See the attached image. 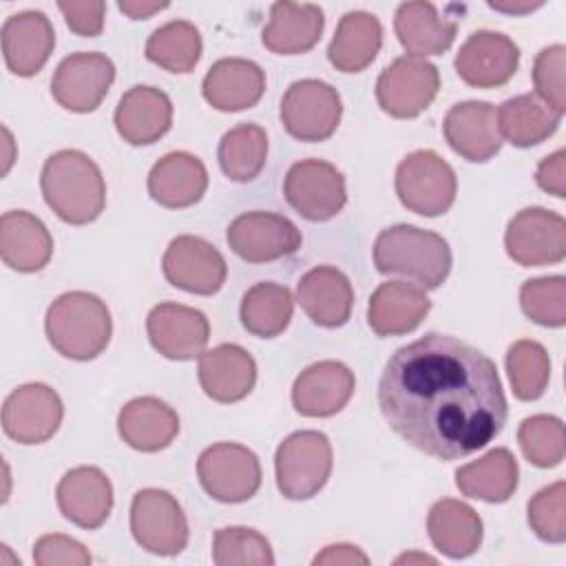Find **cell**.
<instances>
[{
    "label": "cell",
    "mask_w": 566,
    "mask_h": 566,
    "mask_svg": "<svg viewBox=\"0 0 566 566\" xmlns=\"http://www.w3.org/2000/svg\"><path fill=\"white\" fill-rule=\"evenodd\" d=\"M387 424L438 460L484 449L506 422V396L495 363L464 340L424 334L387 360L378 382Z\"/></svg>",
    "instance_id": "6da1fadb"
},
{
    "label": "cell",
    "mask_w": 566,
    "mask_h": 566,
    "mask_svg": "<svg viewBox=\"0 0 566 566\" xmlns=\"http://www.w3.org/2000/svg\"><path fill=\"white\" fill-rule=\"evenodd\" d=\"M40 188L46 206L71 226L95 221L106 206V184L99 166L82 150H57L42 168Z\"/></svg>",
    "instance_id": "7a4b0ae2"
},
{
    "label": "cell",
    "mask_w": 566,
    "mask_h": 566,
    "mask_svg": "<svg viewBox=\"0 0 566 566\" xmlns=\"http://www.w3.org/2000/svg\"><path fill=\"white\" fill-rule=\"evenodd\" d=\"M451 261L449 243L416 226L385 228L374 241V265L380 274L409 276L424 290H436L447 281Z\"/></svg>",
    "instance_id": "3957f363"
},
{
    "label": "cell",
    "mask_w": 566,
    "mask_h": 566,
    "mask_svg": "<svg viewBox=\"0 0 566 566\" xmlns=\"http://www.w3.org/2000/svg\"><path fill=\"white\" fill-rule=\"evenodd\" d=\"M44 329L51 347L71 360L97 358L113 334L106 303L91 292H64L46 310Z\"/></svg>",
    "instance_id": "277c9868"
},
{
    "label": "cell",
    "mask_w": 566,
    "mask_h": 566,
    "mask_svg": "<svg viewBox=\"0 0 566 566\" xmlns=\"http://www.w3.org/2000/svg\"><path fill=\"white\" fill-rule=\"evenodd\" d=\"M332 444L321 431H294L276 449V486L287 500H310L329 480Z\"/></svg>",
    "instance_id": "5b68a950"
},
{
    "label": "cell",
    "mask_w": 566,
    "mask_h": 566,
    "mask_svg": "<svg viewBox=\"0 0 566 566\" xmlns=\"http://www.w3.org/2000/svg\"><path fill=\"white\" fill-rule=\"evenodd\" d=\"M455 192L453 168L433 150H413L396 168V195L416 214H444L453 206Z\"/></svg>",
    "instance_id": "8992f818"
},
{
    "label": "cell",
    "mask_w": 566,
    "mask_h": 566,
    "mask_svg": "<svg viewBox=\"0 0 566 566\" xmlns=\"http://www.w3.org/2000/svg\"><path fill=\"white\" fill-rule=\"evenodd\" d=\"M343 115L338 91L323 80H296L281 99V122L298 142L329 139Z\"/></svg>",
    "instance_id": "52a82bcc"
},
{
    "label": "cell",
    "mask_w": 566,
    "mask_h": 566,
    "mask_svg": "<svg viewBox=\"0 0 566 566\" xmlns=\"http://www.w3.org/2000/svg\"><path fill=\"white\" fill-rule=\"evenodd\" d=\"M130 533L148 553L172 557L188 544V520L175 495L164 489H142L130 504Z\"/></svg>",
    "instance_id": "ba28073f"
},
{
    "label": "cell",
    "mask_w": 566,
    "mask_h": 566,
    "mask_svg": "<svg viewBox=\"0 0 566 566\" xmlns=\"http://www.w3.org/2000/svg\"><path fill=\"white\" fill-rule=\"evenodd\" d=\"M197 475L203 491L226 504L250 500L261 486V464L254 451L237 442H217L201 451Z\"/></svg>",
    "instance_id": "9c48e42d"
},
{
    "label": "cell",
    "mask_w": 566,
    "mask_h": 566,
    "mask_svg": "<svg viewBox=\"0 0 566 566\" xmlns=\"http://www.w3.org/2000/svg\"><path fill=\"white\" fill-rule=\"evenodd\" d=\"M440 73L424 57L400 55L396 57L376 82L378 106L398 119L420 115L438 95Z\"/></svg>",
    "instance_id": "30bf717a"
},
{
    "label": "cell",
    "mask_w": 566,
    "mask_h": 566,
    "mask_svg": "<svg viewBox=\"0 0 566 566\" xmlns=\"http://www.w3.org/2000/svg\"><path fill=\"white\" fill-rule=\"evenodd\" d=\"M283 195L307 221H329L347 203L343 172L323 159L296 161L285 175Z\"/></svg>",
    "instance_id": "8fae6325"
},
{
    "label": "cell",
    "mask_w": 566,
    "mask_h": 566,
    "mask_svg": "<svg viewBox=\"0 0 566 566\" xmlns=\"http://www.w3.org/2000/svg\"><path fill=\"white\" fill-rule=\"evenodd\" d=\"M504 245L506 254L524 268L559 263L566 256V221L539 206L524 208L509 221Z\"/></svg>",
    "instance_id": "7c38bea8"
},
{
    "label": "cell",
    "mask_w": 566,
    "mask_h": 566,
    "mask_svg": "<svg viewBox=\"0 0 566 566\" xmlns=\"http://www.w3.org/2000/svg\"><path fill=\"white\" fill-rule=\"evenodd\" d=\"M230 250L248 263H268L294 254L301 248V230L276 212H243L226 232Z\"/></svg>",
    "instance_id": "4fadbf2b"
},
{
    "label": "cell",
    "mask_w": 566,
    "mask_h": 566,
    "mask_svg": "<svg viewBox=\"0 0 566 566\" xmlns=\"http://www.w3.org/2000/svg\"><path fill=\"white\" fill-rule=\"evenodd\" d=\"M161 270L170 285L201 296L217 294L228 276L221 252L210 241L195 234H181L168 243Z\"/></svg>",
    "instance_id": "5bb4252c"
},
{
    "label": "cell",
    "mask_w": 566,
    "mask_h": 566,
    "mask_svg": "<svg viewBox=\"0 0 566 566\" xmlns=\"http://www.w3.org/2000/svg\"><path fill=\"white\" fill-rule=\"evenodd\" d=\"M64 407L55 389L44 382H27L13 389L2 405V429L20 444H42L62 424Z\"/></svg>",
    "instance_id": "9a60e30c"
},
{
    "label": "cell",
    "mask_w": 566,
    "mask_h": 566,
    "mask_svg": "<svg viewBox=\"0 0 566 566\" xmlns=\"http://www.w3.org/2000/svg\"><path fill=\"white\" fill-rule=\"evenodd\" d=\"M115 64L104 53L80 51L64 57L51 80L53 99L71 113H91L108 95Z\"/></svg>",
    "instance_id": "2e32d148"
},
{
    "label": "cell",
    "mask_w": 566,
    "mask_h": 566,
    "mask_svg": "<svg viewBox=\"0 0 566 566\" xmlns=\"http://www.w3.org/2000/svg\"><path fill=\"white\" fill-rule=\"evenodd\" d=\"M520 64L517 44L500 31L471 33L455 55L458 75L473 88H497L506 84Z\"/></svg>",
    "instance_id": "e0dca14e"
},
{
    "label": "cell",
    "mask_w": 566,
    "mask_h": 566,
    "mask_svg": "<svg viewBox=\"0 0 566 566\" xmlns=\"http://www.w3.org/2000/svg\"><path fill=\"white\" fill-rule=\"evenodd\" d=\"M146 332L150 345L170 360H192L203 354L210 325L203 312L181 303H159L148 312Z\"/></svg>",
    "instance_id": "ac0fdd59"
},
{
    "label": "cell",
    "mask_w": 566,
    "mask_h": 566,
    "mask_svg": "<svg viewBox=\"0 0 566 566\" xmlns=\"http://www.w3.org/2000/svg\"><path fill=\"white\" fill-rule=\"evenodd\" d=\"M356 389L354 371L338 360L305 367L292 385V405L301 416L329 418L338 413Z\"/></svg>",
    "instance_id": "d6986e66"
},
{
    "label": "cell",
    "mask_w": 566,
    "mask_h": 566,
    "mask_svg": "<svg viewBox=\"0 0 566 566\" xmlns=\"http://www.w3.org/2000/svg\"><path fill=\"white\" fill-rule=\"evenodd\" d=\"M447 144L467 161L482 164L502 148L495 106L489 102H460L451 106L442 122Z\"/></svg>",
    "instance_id": "ffe728a7"
},
{
    "label": "cell",
    "mask_w": 566,
    "mask_h": 566,
    "mask_svg": "<svg viewBox=\"0 0 566 566\" xmlns=\"http://www.w3.org/2000/svg\"><path fill=\"white\" fill-rule=\"evenodd\" d=\"M2 53L9 71L20 77L35 75L53 53L55 31L46 13L27 9L2 24Z\"/></svg>",
    "instance_id": "44dd1931"
},
{
    "label": "cell",
    "mask_w": 566,
    "mask_h": 566,
    "mask_svg": "<svg viewBox=\"0 0 566 566\" xmlns=\"http://www.w3.org/2000/svg\"><path fill=\"white\" fill-rule=\"evenodd\" d=\"M62 515L80 528L102 526L113 509V484L97 467H75L62 475L55 489Z\"/></svg>",
    "instance_id": "7402d4cb"
},
{
    "label": "cell",
    "mask_w": 566,
    "mask_h": 566,
    "mask_svg": "<svg viewBox=\"0 0 566 566\" xmlns=\"http://www.w3.org/2000/svg\"><path fill=\"white\" fill-rule=\"evenodd\" d=\"M113 119L124 142L133 146H148L170 130L172 102L164 91L137 84L122 95Z\"/></svg>",
    "instance_id": "603a6c76"
},
{
    "label": "cell",
    "mask_w": 566,
    "mask_h": 566,
    "mask_svg": "<svg viewBox=\"0 0 566 566\" xmlns=\"http://www.w3.org/2000/svg\"><path fill=\"white\" fill-rule=\"evenodd\" d=\"M203 99L223 113L252 108L265 93L263 69L243 57H223L214 62L201 84Z\"/></svg>",
    "instance_id": "cb8c5ba5"
},
{
    "label": "cell",
    "mask_w": 566,
    "mask_h": 566,
    "mask_svg": "<svg viewBox=\"0 0 566 566\" xmlns=\"http://www.w3.org/2000/svg\"><path fill=\"white\" fill-rule=\"evenodd\" d=\"M197 374L208 398L237 402L254 389L256 363L241 345L221 343L199 356Z\"/></svg>",
    "instance_id": "d4e9b609"
},
{
    "label": "cell",
    "mask_w": 566,
    "mask_h": 566,
    "mask_svg": "<svg viewBox=\"0 0 566 566\" xmlns=\"http://www.w3.org/2000/svg\"><path fill=\"white\" fill-rule=\"evenodd\" d=\"M296 301L312 323L332 329L349 321L354 287L338 268L318 265L301 276L296 285Z\"/></svg>",
    "instance_id": "484cf974"
},
{
    "label": "cell",
    "mask_w": 566,
    "mask_h": 566,
    "mask_svg": "<svg viewBox=\"0 0 566 566\" xmlns=\"http://www.w3.org/2000/svg\"><path fill=\"white\" fill-rule=\"evenodd\" d=\"M431 310L424 287L407 281L380 283L367 307V323L378 336H400L413 332Z\"/></svg>",
    "instance_id": "4316f807"
},
{
    "label": "cell",
    "mask_w": 566,
    "mask_h": 566,
    "mask_svg": "<svg viewBox=\"0 0 566 566\" xmlns=\"http://www.w3.org/2000/svg\"><path fill=\"white\" fill-rule=\"evenodd\" d=\"M119 438L135 451L155 453L166 449L179 433L177 411L155 396L128 400L117 416Z\"/></svg>",
    "instance_id": "83f0119b"
},
{
    "label": "cell",
    "mask_w": 566,
    "mask_h": 566,
    "mask_svg": "<svg viewBox=\"0 0 566 566\" xmlns=\"http://www.w3.org/2000/svg\"><path fill=\"white\" fill-rule=\"evenodd\" d=\"M208 188L203 161L186 150L164 155L148 172V195L164 208L195 206Z\"/></svg>",
    "instance_id": "f1b7e54d"
},
{
    "label": "cell",
    "mask_w": 566,
    "mask_h": 566,
    "mask_svg": "<svg viewBox=\"0 0 566 566\" xmlns=\"http://www.w3.org/2000/svg\"><path fill=\"white\" fill-rule=\"evenodd\" d=\"M53 254V239L46 226L27 210H9L0 219V256L15 272H38Z\"/></svg>",
    "instance_id": "f546056e"
},
{
    "label": "cell",
    "mask_w": 566,
    "mask_h": 566,
    "mask_svg": "<svg viewBox=\"0 0 566 566\" xmlns=\"http://www.w3.org/2000/svg\"><path fill=\"white\" fill-rule=\"evenodd\" d=\"M325 15L316 4L274 2L270 7V22L261 33L265 49L279 55H298L310 51L323 33Z\"/></svg>",
    "instance_id": "4dcf8cb0"
},
{
    "label": "cell",
    "mask_w": 566,
    "mask_h": 566,
    "mask_svg": "<svg viewBox=\"0 0 566 566\" xmlns=\"http://www.w3.org/2000/svg\"><path fill=\"white\" fill-rule=\"evenodd\" d=\"M394 31L409 55H442L455 40L458 22L440 18L431 2H402L394 15Z\"/></svg>",
    "instance_id": "1f68e13d"
},
{
    "label": "cell",
    "mask_w": 566,
    "mask_h": 566,
    "mask_svg": "<svg viewBox=\"0 0 566 566\" xmlns=\"http://www.w3.org/2000/svg\"><path fill=\"white\" fill-rule=\"evenodd\" d=\"M431 544L451 559L471 557L482 544V520L464 502L444 497L438 500L427 515Z\"/></svg>",
    "instance_id": "d6a6232c"
},
{
    "label": "cell",
    "mask_w": 566,
    "mask_h": 566,
    "mask_svg": "<svg viewBox=\"0 0 566 566\" xmlns=\"http://www.w3.org/2000/svg\"><path fill=\"white\" fill-rule=\"evenodd\" d=\"M380 44V20L369 11H347L327 46V57L336 71L360 73L376 60Z\"/></svg>",
    "instance_id": "836d02e7"
},
{
    "label": "cell",
    "mask_w": 566,
    "mask_h": 566,
    "mask_svg": "<svg viewBox=\"0 0 566 566\" xmlns=\"http://www.w3.org/2000/svg\"><path fill=\"white\" fill-rule=\"evenodd\" d=\"M517 460L506 447L491 449L482 458L455 471V486L462 495L491 504L506 502L517 489Z\"/></svg>",
    "instance_id": "e575fe53"
},
{
    "label": "cell",
    "mask_w": 566,
    "mask_h": 566,
    "mask_svg": "<svg viewBox=\"0 0 566 566\" xmlns=\"http://www.w3.org/2000/svg\"><path fill=\"white\" fill-rule=\"evenodd\" d=\"M495 117L500 137L517 148H531L542 144L557 130L562 122V115L544 104L535 93L515 95L502 102L495 111Z\"/></svg>",
    "instance_id": "d590c367"
},
{
    "label": "cell",
    "mask_w": 566,
    "mask_h": 566,
    "mask_svg": "<svg viewBox=\"0 0 566 566\" xmlns=\"http://www.w3.org/2000/svg\"><path fill=\"white\" fill-rule=\"evenodd\" d=\"M292 310L294 298L285 285L261 281L243 294L239 316L241 325L250 334L259 338H274L290 325Z\"/></svg>",
    "instance_id": "8d00e7d4"
},
{
    "label": "cell",
    "mask_w": 566,
    "mask_h": 566,
    "mask_svg": "<svg viewBox=\"0 0 566 566\" xmlns=\"http://www.w3.org/2000/svg\"><path fill=\"white\" fill-rule=\"evenodd\" d=\"M217 159L230 181L248 184L259 177L268 159V135L256 124H237L223 133Z\"/></svg>",
    "instance_id": "74e56055"
},
{
    "label": "cell",
    "mask_w": 566,
    "mask_h": 566,
    "mask_svg": "<svg viewBox=\"0 0 566 566\" xmlns=\"http://www.w3.org/2000/svg\"><path fill=\"white\" fill-rule=\"evenodd\" d=\"M201 49L199 29L188 20L166 22L146 40V57L170 73H190L201 57Z\"/></svg>",
    "instance_id": "f35d334b"
},
{
    "label": "cell",
    "mask_w": 566,
    "mask_h": 566,
    "mask_svg": "<svg viewBox=\"0 0 566 566\" xmlns=\"http://www.w3.org/2000/svg\"><path fill=\"white\" fill-rule=\"evenodd\" d=\"M511 389L520 400H537L551 380V358L537 340H515L506 352Z\"/></svg>",
    "instance_id": "ab89813d"
},
{
    "label": "cell",
    "mask_w": 566,
    "mask_h": 566,
    "mask_svg": "<svg viewBox=\"0 0 566 566\" xmlns=\"http://www.w3.org/2000/svg\"><path fill=\"white\" fill-rule=\"evenodd\" d=\"M517 442L531 464L539 469L557 467L566 453L564 422L548 413L524 418L517 429Z\"/></svg>",
    "instance_id": "60d3db41"
},
{
    "label": "cell",
    "mask_w": 566,
    "mask_h": 566,
    "mask_svg": "<svg viewBox=\"0 0 566 566\" xmlns=\"http://www.w3.org/2000/svg\"><path fill=\"white\" fill-rule=\"evenodd\" d=\"M212 562L217 566H272L274 553L259 531L226 526L212 537Z\"/></svg>",
    "instance_id": "b9f144b4"
},
{
    "label": "cell",
    "mask_w": 566,
    "mask_h": 566,
    "mask_svg": "<svg viewBox=\"0 0 566 566\" xmlns=\"http://www.w3.org/2000/svg\"><path fill=\"white\" fill-rule=\"evenodd\" d=\"M520 305L533 323L544 327H562L566 323V279L555 274L522 283Z\"/></svg>",
    "instance_id": "7bdbcfd3"
},
{
    "label": "cell",
    "mask_w": 566,
    "mask_h": 566,
    "mask_svg": "<svg viewBox=\"0 0 566 566\" xmlns=\"http://www.w3.org/2000/svg\"><path fill=\"white\" fill-rule=\"evenodd\" d=\"M528 526L548 544L566 539V484L562 480L539 489L528 500Z\"/></svg>",
    "instance_id": "ee69618b"
},
{
    "label": "cell",
    "mask_w": 566,
    "mask_h": 566,
    "mask_svg": "<svg viewBox=\"0 0 566 566\" xmlns=\"http://www.w3.org/2000/svg\"><path fill=\"white\" fill-rule=\"evenodd\" d=\"M564 66H566V46L564 44H551V46L542 49L533 62V84L537 91L535 95L559 115H564V111H566Z\"/></svg>",
    "instance_id": "f6af8a7d"
},
{
    "label": "cell",
    "mask_w": 566,
    "mask_h": 566,
    "mask_svg": "<svg viewBox=\"0 0 566 566\" xmlns=\"http://www.w3.org/2000/svg\"><path fill=\"white\" fill-rule=\"evenodd\" d=\"M33 562L38 566H88L91 553L69 535L49 533L33 544Z\"/></svg>",
    "instance_id": "bcb514c9"
},
{
    "label": "cell",
    "mask_w": 566,
    "mask_h": 566,
    "mask_svg": "<svg viewBox=\"0 0 566 566\" xmlns=\"http://www.w3.org/2000/svg\"><path fill=\"white\" fill-rule=\"evenodd\" d=\"M69 29L82 38H95L104 29L106 4L102 0L88 2H57Z\"/></svg>",
    "instance_id": "7dc6e473"
},
{
    "label": "cell",
    "mask_w": 566,
    "mask_h": 566,
    "mask_svg": "<svg viewBox=\"0 0 566 566\" xmlns=\"http://www.w3.org/2000/svg\"><path fill=\"white\" fill-rule=\"evenodd\" d=\"M535 181L544 192H548L557 199L566 197V150L564 148L555 150L553 155H548L539 161Z\"/></svg>",
    "instance_id": "c3c4849f"
},
{
    "label": "cell",
    "mask_w": 566,
    "mask_h": 566,
    "mask_svg": "<svg viewBox=\"0 0 566 566\" xmlns=\"http://www.w3.org/2000/svg\"><path fill=\"white\" fill-rule=\"evenodd\" d=\"M314 566H323V564H363L367 566L369 564V557L354 544H329L325 546L314 559H312Z\"/></svg>",
    "instance_id": "681fc988"
},
{
    "label": "cell",
    "mask_w": 566,
    "mask_h": 566,
    "mask_svg": "<svg viewBox=\"0 0 566 566\" xmlns=\"http://www.w3.org/2000/svg\"><path fill=\"white\" fill-rule=\"evenodd\" d=\"M117 9L126 13L130 20H146L164 9H168V2H139V0H122L117 2Z\"/></svg>",
    "instance_id": "f907efd6"
},
{
    "label": "cell",
    "mask_w": 566,
    "mask_h": 566,
    "mask_svg": "<svg viewBox=\"0 0 566 566\" xmlns=\"http://www.w3.org/2000/svg\"><path fill=\"white\" fill-rule=\"evenodd\" d=\"M491 9L504 11V13H531L533 9H539L542 2H489Z\"/></svg>",
    "instance_id": "816d5d0a"
},
{
    "label": "cell",
    "mask_w": 566,
    "mask_h": 566,
    "mask_svg": "<svg viewBox=\"0 0 566 566\" xmlns=\"http://www.w3.org/2000/svg\"><path fill=\"white\" fill-rule=\"evenodd\" d=\"M396 564H436V559L424 553H407V555H400Z\"/></svg>",
    "instance_id": "f5cc1de1"
}]
</instances>
